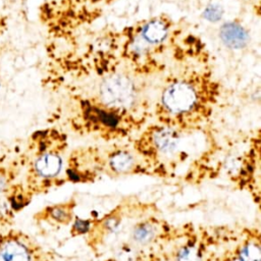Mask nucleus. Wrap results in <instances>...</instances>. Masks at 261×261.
I'll use <instances>...</instances> for the list:
<instances>
[{
  "mask_svg": "<svg viewBox=\"0 0 261 261\" xmlns=\"http://www.w3.org/2000/svg\"><path fill=\"white\" fill-rule=\"evenodd\" d=\"M218 96L219 86L209 73L177 75L160 94L155 108L157 121L182 134L196 129L209 119Z\"/></svg>",
  "mask_w": 261,
  "mask_h": 261,
  "instance_id": "obj_1",
  "label": "nucleus"
},
{
  "mask_svg": "<svg viewBox=\"0 0 261 261\" xmlns=\"http://www.w3.org/2000/svg\"><path fill=\"white\" fill-rule=\"evenodd\" d=\"M66 148V137L58 130H40L32 136L19 161L24 169L21 181L33 197L65 180Z\"/></svg>",
  "mask_w": 261,
  "mask_h": 261,
  "instance_id": "obj_2",
  "label": "nucleus"
},
{
  "mask_svg": "<svg viewBox=\"0 0 261 261\" xmlns=\"http://www.w3.org/2000/svg\"><path fill=\"white\" fill-rule=\"evenodd\" d=\"M76 104L75 113L71 118L73 127L104 140L123 139L140 129L145 120L139 113L105 106L94 98H82Z\"/></svg>",
  "mask_w": 261,
  "mask_h": 261,
  "instance_id": "obj_3",
  "label": "nucleus"
},
{
  "mask_svg": "<svg viewBox=\"0 0 261 261\" xmlns=\"http://www.w3.org/2000/svg\"><path fill=\"white\" fill-rule=\"evenodd\" d=\"M182 133L156 123L147 126L134 143V150L143 161L146 169L168 171L181 159Z\"/></svg>",
  "mask_w": 261,
  "mask_h": 261,
  "instance_id": "obj_4",
  "label": "nucleus"
},
{
  "mask_svg": "<svg viewBox=\"0 0 261 261\" xmlns=\"http://www.w3.org/2000/svg\"><path fill=\"white\" fill-rule=\"evenodd\" d=\"M139 88L130 75L125 72L113 71L101 77L98 87V96L94 97L105 106L139 113Z\"/></svg>",
  "mask_w": 261,
  "mask_h": 261,
  "instance_id": "obj_5",
  "label": "nucleus"
},
{
  "mask_svg": "<svg viewBox=\"0 0 261 261\" xmlns=\"http://www.w3.org/2000/svg\"><path fill=\"white\" fill-rule=\"evenodd\" d=\"M0 261H56L35 238L25 231L13 228L0 231Z\"/></svg>",
  "mask_w": 261,
  "mask_h": 261,
  "instance_id": "obj_6",
  "label": "nucleus"
},
{
  "mask_svg": "<svg viewBox=\"0 0 261 261\" xmlns=\"http://www.w3.org/2000/svg\"><path fill=\"white\" fill-rule=\"evenodd\" d=\"M102 172H104L103 154L97 149L75 150L66 160L65 180L87 182L94 180Z\"/></svg>",
  "mask_w": 261,
  "mask_h": 261,
  "instance_id": "obj_7",
  "label": "nucleus"
},
{
  "mask_svg": "<svg viewBox=\"0 0 261 261\" xmlns=\"http://www.w3.org/2000/svg\"><path fill=\"white\" fill-rule=\"evenodd\" d=\"M32 199L33 196L25 189L21 180H17L0 195V228L11 227L15 215L28 206Z\"/></svg>",
  "mask_w": 261,
  "mask_h": 261,
  "instance_id": "obj_8",
  "label": "nucleus"
},
{
  "mask_svg": "<svg viewBox=\"0 0 261 261\" xmlns=\"http://www.w3.org/2000/svg\"><path fill=\"white\" fill-rule=\"evenodd\" d=\"M104 172L113 175L128 174L147 170L135 150L125 147H113L103 154Z\"/></svg>",
  "mask_w": 261,
  "mask_h": 261,
  "instance_id": "obj_9",
  "label": "nucleus"
},
{
  "mask_svg": "<svg viewBox=\"0 0 261 261\" xmlns=\"http://www.w3.org/2000/svg\"><path fill=\"white\" fill-rule=\"evenodd\" d=\"M172 22L165 15L147 19L134 27L138 35L154 50L160 48L170 36Z\"/></svg>",
  "mask_w": 261,
  "mask_h": 261,
  "instance_id": "obj_10",
  "label": "nucleus"
},
{
  "mask_svg": "<svg viewBox=\"0 0 261 261\" xmlns=\"http://www.w3.org/2000/svg\"><path fill=\"white\" fill-rule=\"evenodd\" d=\"M173 261H215L203 240L190 234L168 251Z\"/></svg>",
  "mask_w": 261,
  "mask_h": 261,
  "instance_id": "obj_11",
  "label": "nucleus"
},
{
  "mask_svg": "<svg viewBox=\"0 0 261 261\" xmlns=\"http://www.w3.org/2000/svg\"><path fill=\"white\" fill-rule=\"evenodd\" d=\"M75 202L70 199L66 202L48 205L34 215V219L39 223L50 226H64L72 223L74 219Z\"/></svg>",
  "mask_w": 261,
  "mask_h": 261,
  "instance_id": "obj_12",
  "label": "nucleus"
},
{
  "mask_svg": "<svg viewBox=\"0 0 261 261\" xmlns=\"http://www.w3.org/2000/svg\"><path fill=\"white\" fill-rule=\"evenodd\" d=\"M233 252L242 261H261V238L259 230H246L245 237H242Z\"/></svg>",
  "mask_w": 261,
  "mask_h": 261,
  "instance_id": "obj_13",
  "label": "nucleus"
},
{
  "mask_svg": "<svg viewBox=\"0 0 261 261\" xmlns=\"http://www.w3.org/2000/svg\"><path fill=\"white\" fill-rule=\"evenodd\" d=\"M219 38L226 47L236 50L245 48L250 41L248 31L237 21L224 22L220 27Z\"/></svg>",
  "mask_w": 261,
  "mask_h": 261,
  "instance_id": "obj_14",
  "label": "nucleus"
},
{
  "mask_svg": "<svg viewBox=\"0 0 261 261\" xmlns=\"http://www.w3.org/2000/svg\"><path fill=\"white\" fill-rule=\"evenodd\" d=\"M21 169L20 161L16 159L8 160L5 157L0 159V195L17 181Z\"/></svg>",
  "mask_w": 261,
  "mask_h": 261,
  "instance_id": "obj_15",
  "label": "nucleus"
},
{
  "mask_svg": "<svg viewBox=\"0 0 261 261\" xmlns=\"http://www.w3.org/2000/svg\"><path fill=\"white\" fill-rule=\"evenodd\" d=\"M92 223L93 220L91 219H83L75 216L71 225V236L79 237L82 234H87L92 226Z\"/></svg>",
  "mask_w": 261,
  "mask_h": 261,
  "instance_id": "obj_16",
  "label": "nucleus"
},
{
  "mask_svg": "<svg viewBox=\"0 0 261 261\" xmlns=\"http://www.w3.org/2000/svg\"><path fill=\"white\" fill-rule=\"evenodd\" d=\"M222 10L219 5H209L204 11V17L209 21H217L221 18Z\"/></svg>",
  "mask_w": 261,
  "mask_h": 261,
  "instance_id": "obj_17",
  "label": "nucleus"
},
{
  "mask_svg": "<svg viewBox=\"0 0 261 261\" xmlns=\"http://www.w3.org/2000/svg\"><path fill=\"white\" fill-rule=\"evenodd\" d=\"M142 261H173L169 252L166 251H153L150 252L145 256V258Z\"/></svg>",
  "mask_w": 261,
  "mask_h": 261,
  "instance_id": "obj_18",
  "label": "nucleus"
},
{
  "mask_svg": "<svg viewBox=\"0 0 261 261\" xmlns=\"http://www.w3.org/2000/svg\"><path fill=\"white\" fill-rule=\"evenodd\" d=\"M219 261H242V260L238 257V255L233 252V250H228L219 258Z\"/></svg>",
  "mask_w": 261,
  "mask_h": 261,
  "instance_id": "obj_19",
  "label": "nucleus"
},
{
  "mask_svg": "<svg viewBox=\"0 0 261 261\" xmlns=\"http://www.w3.org/2000/svg\"><path fill=\"white\" fill-rule=\"evenodd\" d=\"M89 1H92V2H101V1H109V0H89Z\"/></svg>",
  "mask_w": 261,
  "mask_h": 261,
  "instance_id": "obj_20",
  "label": "nucleus"
}]
</instances>
